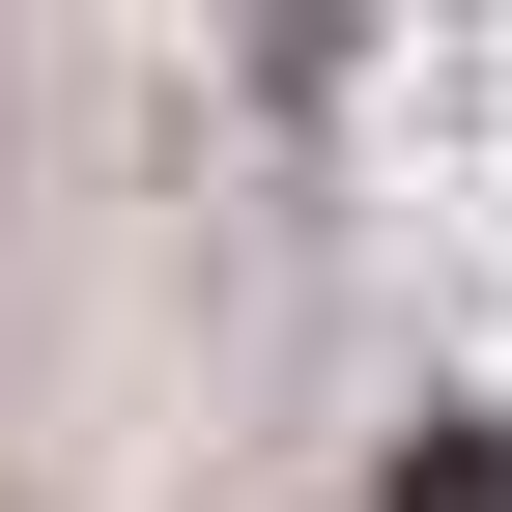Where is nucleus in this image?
Masks as SVG:
<instances>
[{
	"mask_svg": "<svg viewBox=\"0 0 512 512\" xmlns=\"http://www.w3.org/2000/svg\"><path fill=\"white\" fill-rule=\"evenodd\" d=\"M370 512H512V427H399V484Z\"/></svg>",
	"mask_w": 512,
	"mask_h": 512,
	"instance_id": "1",
	"label": "nucleus"
}]
</instances>
